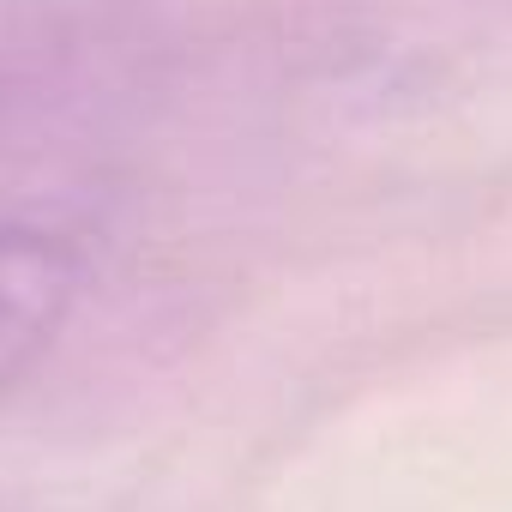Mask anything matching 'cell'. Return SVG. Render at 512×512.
<instances>
[{
  "label": "cell",
  "mask_w": 512,
  "mask_h": 512,
  "mask_svg": "<svg viewBox=\"0 0 512 512\" xmlns=\"http://www.w3.org/2000/svg\"><path fill=\"white\" fill-rule=\"evenodd\" d=\"M85 284V253L31 223H0V398L61 338Z\"/></svg>",
  "instance_id": "obj_1"
}]
</instances>
